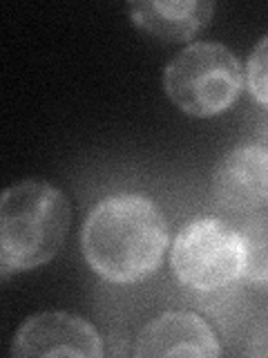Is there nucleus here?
Returning a JSON list of instances; mask_svg holds the SVG:
<instances>
[{
	"label": "nucleus",
	"mask_w": 268,
	"mask_h": 358,
	"mask_svg": "<svg viewBox=\"0 0 268 358\" xmlns=\"http://www.w3.org/2000/svg\"><path fill=\"white\" fill-rule=\"evenodd\" d=\"M172 273L195 291H217L241 278L244 246L239 229L201 217L179 231L170 253Z\"/></svg>",
	"instance_id": "4"
},
{
	"label": "nucleus",
	"mask_w": 268,
	"mask_h": 358,
	"mask_svg": "<svg viewBox=\"0 0 268 358\" xmlns=\"http://www.w3.org/2000/svg\"><path fill=\"white\" fill-rule=\"evenodd\" d=\"M244 72L226 45L199 41L168 63L165 94L190 117H215L239 99Z\"/></svg>",
	"instance_id": "3"
},
{
	"label": "nucleus",
	"mask_w": 268,
	"mask_h": 358,
	"mask_svg": "<svg viewBox=\"0 0 268 358\" xmlns=\"http://www.w3.org/2000/svg\"><path fill=\"white\" fill-rule=\"evenodd\" d=\"M246 85L257 103L268 110V34L255 45L246 65Z\"/></svg>",
	"instance_id": "10"
},
{
	"label": "nucleus",
	"mask_w": 268,
	"mask_h": 358,
	"mask_svg": "<svg viewBox=\"0 0 268 358\" xmlns=\"http://www.w3.org/2000/svg\"><path fill=\"white\" fill-rule=\"evenodd\" d=\"M11 354L27 356H103V341L94 324L65 311H43L27 318L14 336Z\"/></svg>",
	"instance_id": "5"
},
{
	"label": "nucleus",
	"mask_w": 268,
	"mask_h": 358,
	"mask_svg": "<svg viewBox=\"0 0 268 358\" xmlns=\"http://www.w3.org/2000/svg\"><path fill=\"white\" fill-rule=\"evenodd\" d=\"M81 246L87 264L103 280L134 285L161 266L168 222L148 195H112L87 215Z\"/></svg>",
	"instance_id": "1"
},
{
	"label": "nucleus",
	"mask_w": 268,
	"mask_h": 358,
	"mask_svg": "<svg viewBox=\"0 0 268 358\" xmlns=\"http://www.w3.org/2000/svg\"><path fill=\"white\" fill-rule=\"evenodd\" d=\"M72 208L59 188L40 182L9 186L0 199V273L31 271L61 251Z\"/></svg>",
	"instance_id": "2"
},
{
	"label": "nucleus",
	"mask_w": 268,
	"mask_h": 358,
	"mask_svg": "<svg viewBox=\"0 0 268 358\" xmlns=\"http://www.w3.org/2000/svg\"><path fill=\"white\" fill-rule=\"evenodd\" d=\"M215 11L212 3L204 0H179V3H163V0H139L130 5V18L139 29L152 34L163 41H190L208 25Z\"/></svg>",
	"instance_id": "8"
},
{
	"label": "nucleus",
	"mask_w": 268,
	"mask_h": 358,
	"mask_svg": "<svg viewBox=\"0 0 268 358\" xmlns=\"http://www.w3.org/2000/svg\"><path fill=\"white\" fill-rule=\"evenodd\" d=\"M239 235L244 246L241 278L257 289L268 291V213L241 224Z\"/></svg>",
	"instance_id": "9"
},
{
	"label": "nucleus",
	"mask_w": 268,
	"mask_h": 358,
	"mask_svg": "<svg viewBox=\"0 0 268 358\" xmlns=\"http://www.w3.org/2000/svg\"><path fill=\"white\" fill-rule=\"evenodd\" d=\"M248 354H253V356H268V324H264V327L255 334L253 345L248 347Z\"/></svg>",
	"instance_id": "11"
},
{
	"label": "nucleus",
	"mask_w": 268,
	"mask_h": 358,
	"mask_svg": "<svg viewBox=\"0 0 268 358\" xmlns=\"http://www.w3.org/2000/svg\"><path fill=\"white\" fill-rule=\"evenodd\" d=\"M221 347L204 318L190 311H168L150 320L137 336L134 356L215 358Z\"/></svg>",
	"instance_id": "7"
},
{
	"label": "nucleus",
	"mask_w": 268,
	"mask_h": 358,
	"mask_svg": "<svg viewBox=\"0 0 268 358\" xmlns=\"http://www.w3.org/2000/svg\"><path fill=\"white\" fill-rule=\"evenodd\" d=\"M212 199L221 210L255 213L268 206V148L244 143L221 157L212 175Z\"/></svg>",
	"instance_id": "6"
}]
</instances>
